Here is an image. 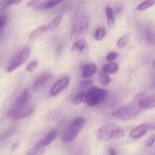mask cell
<instances>
[{"instance_id": "d4e9b609", "label": "cell", "mask_w": 155, "mask_h": 155, "mask_svg": "<svg viewBox=\"0 0 155 155\" xmlns=\"http://www.w3.org/2000/svg\"><path fill=\"white\" fill-rule=\"evenodd\" d=\"M129 41H130V37H129V35H124V36H122V37H120L119 39H118V41H117V47L119 48H125L126 46H127Z\"/></svg>"}, {"instance_id": "e575fe53", "label": "cell", "mask_w": 155, "mask_h": 155, "mask_svg": "<svg viewBox=\"0 0 155 155\" xmlns=\"http://www.w3.org/2000/svg\"><path fill=\"white\" fill-rule=\"evenodd\" d=\"M40 2V0H30V1L27 2V7L30 8V7H33V6L36 5L38 4V2Z\"/></svg>"}, {"instance_id": "44dd1931", "label": "cell", "mask_w": 155, "mask_h": 155, "mask_svg": "<svg viewBox=\"0 0 155 155\" xmlns=\"http://www.w3.org/2000/svg\"><path fill=\"white\" fill-rule=\"evenodd\" d=\"M155 5V0H144V2L138 5L137 7V11L138 12H144L150 8Z\"/></svg>"}, {"instance_id": "836d02e7", "label": "cell", "mask_w": 155, "mask_h": 155, "mask_svg": "<svg viewBox=\"0 0 155 155\" xmlns=\"http://www.w3.org/2000/svg\"><path fill=\"white\" fill-rule=\"evenodd\" d=\"M20 145H21V142H20L19 140H18V141H16L15 142H14V143L12 144V146H11V148H10L11 152L13 153V152H15V151H17V150L18 149V148L20 147Z\"/></svg>"}, {"instance_id": "8fae6325", "label": "cell", "mask_w": 155, "mask_h": 155, "mask_svg": "<svg viewBox=\"0 0 155 155\" xmlns=\"http://www.w3.org/2000/svg\"><path fill=\"white\" fill-rule=\"evenodd\" d=\"M150 129L149 124H142L137 126L135 128L132 129L129 133V136L132 139H139L142 138L144 135L147 133L148 130Z\"/></svg>"}, {"instance_id": "9a60e30c", "label": "cell", "mask_w": 155, "mask_h": 155, "mask_svg": "<svg viewBox=\"0 0 155 155\" xmlns=\"http://www.w3.org/2000/svg\"><path fill=\"white\" fill-rule=\"evenodd\" d=\"M47 32H48V30H47V25L40 26V27H37V28H36L35 30H33V31L31 32V33L29 35V41L33 42V41L38 39L42 36H43V35L45 34V33H46Z\"/></svg>"}, {"instance_id": "f546056e", "label": "cell", "mask_w": 155, "mask_h": 155, "mask_svg": "<svg viewBox=\"0 0 155 155\" xmlns=\"http://www.w3.org/2000/svg\"><path fill=\"white\" fill-rule=\"evenodd\" d=\"M38 64H39V61H31L28 65H27V68H26V70H27V71H28V72H33V71L37 68Z\"/></svg>"}, {"instance_id": "30bf717a", "label": "cell", "mask_w": 155, "mask_h": 155, "mask_svg": "<svg viewBox=\"0 0 155 155\" xmlns=\"http://www.w3.org/2000/svg\"><path fill=\"white\" fill-rule=\"evenodd\" d=\"M70 83V78L68 77H62L60 80H57L54 84L52 86L50 90V95L51 96H56L59 95L62 90L66 89Z\"/></svg>"}, {"instance_id": "8992f818", "label": "cell", "mask_w": 155, "mask_h": 155, "mask_svg": "<svg viewBox=\"0 0 155 155\" xmlns=\"http://www.w3.org/2000/svg\"><path fill=\"white\" fill-rule=\"evenodd\" d=\"M133 101L142 110H147L155 107V93L139 92L134 97Z\"/></svg>"}, {"instance_id": "484cf974", "label": "cell", "mask_w": 155, "mask_h": 155, "mask_svg": "<svg viewBox=\"0 0 155 155\" xmlns=\"http://www.w3.org/2000/svg\"><path fill=\"white\" fill-rule=\"evenodd\" d=\"M62 1L63 0H48L44 4L41 5L40 8L43 9H50L51 8H53L56 5H57L58 4L62 2Z\"/></svg>"}, {"instance_id": "52a82bcc", "label": "cell", "mask_w": 155, "mask_h": 155, "mask_svg": "<svg viewBox=\"0 0 155 155\" xmlns=\"http://www.w3.org/2000/svg\"><path fill=\"white\" fill-rule=\"evenodd\" d=\"M34 106L32 104H27V105L21 107H15L11 108L8 111V117L12 120H18L24 119L30 117L34 111Z\"/></svg>"}, {"instance_id": "4fadbf2b", "label": "cell", "mask_w": 155, "mask_h": 155, "mask_svg": "<svg viewBox=\"0 0 155 155\" xmlns=\"http://www.w3.org/2000/svg\"><path fill=\"white\" fill-rule=\"evenodd\" d=\"M142 36L146 42L150 45H155V32L149 26H144L141 30Z\"/></svg>"}, {"instance_id": "d6986e66", "label": "cell", "mask_w": 155, "mask_h": 155, "mask_svg": "<svg viewBox=\"0 0 155 155\" xmlns=\"http://www.w3.org/2000/svg\"><path fill=\"white\" fill-rule=\"evenodd\" d=\"M62 15H59L50 23V24L47 25V30H48V32L53 31L54 30H56L60 24L62 23Z\"/></svg>"}, {"instance_id": "74e56055", "label": "cell", "mask_w": 155, "mask_h": 155, "mask_svg": "<svg viewBox=\"0 0 155 155\" xmlns=\"http://www.w3.org/2000/svg\"><path fill=\"white\" fill-rule=\"evenodd\" d=\"M154 66H155V62H154Z\"/></svg>"}, {"instance_id": "ffe728a7", "label": "cell", "mask_w": 155, "mask_h": 155, "mask_svg": "<svg viewBox=\"0 0 155 155\" xmlns=\"http://www.w3.org/2000/svg\"><path fill=\"white\" fill-rule=\"evenodd\" d=\"M102 70L109 74H115V73L117 72V71L119 70V65L114 61L109 62L107 64L104 65L103 68H102Z\"/></svg>"}, {"instance_id": "3957f363", "label": "cell", "mask_w": 155, "mask_h": 155, "mask_svg": "<svg viewBox=\"0 0 155 155\" xmlns=\"http://www.w3.org/2000/svg\"><path fill=\"white\" fill-rule=\"evenodd\" d=\"M107 96L108 92L106 89L93 86L84 93V103L90 107H94L104 101Z\"/></svg>"}, {"instance_id": "9c48e42d", "label": "cell", "mask_w": 155, "mask_h": 155, "mask_svg": "<svg viewBox=\"0 0 155 155\" xmlns=\"http://www.w3.org/2000/svg\"><path fill=\"white\" fill-rule=\"evenodd\" d=\"M53 80V75L51 74H43L40 76L33 83V89L35 92H42L46 89Z\"/></svg>"}, {"instance_id": "6da1fadb", "label": "cell", "mask_w": 155, "mask_h": 155, "mask_svg": "<svg viewBox=\"0 0 155 155\" xmlns=\"http://www.w3.org/2000/svg\"><path fill=\"white\" fill-rule=\"evenodd\" d=\"M124 135V130L118 125L112 123L103 124L97 130L96 133V136L99 142H108L113 139H121Z\"/></svg>"}, {"instance_id": "7402d4cb", "label": "cell", "mask_w": 155, "mask_h": 155, "mask_svg": "<svg viewBox=\"0 0 155 155\" xmlns=\"http://www.w3.org/2000/svg\"><path fill=\"white\" fill-rule=\"evenodd\" d=\"M100 82L103 86H108L111 82V78L109 77V74L103 71L101 69L100 72Z\"/></svg>"}, {"instance_id": "4316f807", "label": "cell", "mask_w": 155, "mask_h": 155, "mask_svg": "<svg viewBox=\"0 0 155 155\" xmlns=\"http://www.w3.org/2000/svg\"><path fill=\"white\" fill-rule=\"evenodd\" d=\"M106 35V30L104 27H99L94 33V39L97 41L103 40Z\"/></svg>"}, {"instance_id": "e0dca14e", "label": "cell", "mask_w": 155, "mask_h": 155, "mask_svg": "<svg viewBox=\"0 0 155 155\" xmlns=\"http://www.w3.org/2000/svg\"><path fill=\"white\" fill-rule=\"evenodd\" d=\"M87 48V42L84 39H78L73 43L71 46V51L73 52H83Z\"/></svg>"}, {"instance_id": "f35d334b", "label": "cell", "mask_w": 155, "mask_h": 155, "mask_svg": "<svg viewBox=\"0 0 155 155\" xmlns=\"http://www.w3.org/2000/svg\"><path fill=\"white\" fill-rule=\"evenodd\" d=\"M76 155H79V154H76Z\"/></svg>"}, {"instance_id": "1f68e13d", "label": "cell", "mask_w": 155, "mask_h": 155, "mask_svg": "<svg viewBox=\"0 0 155 155\" xmlns=\"http://www.w3.org/2000/svg\"><path fill=\"white\" fill-rule=\"evenodd\" d=\"M7 24V16L5 15H0V30H2Z\"/></svg>"}, {"instance_id": "7a4b0ae2", "label": "cell", "mask_w": 155, "mask_h": 155, "mask_svg": "<svg viewBox=\"0 0 155 155\" xmlns=\"http://www.w3.org/2000/svg\"><path fill=\"white\" fill-rule=\"evenodd\" d=\"M141 111V109L132 101L119 108L115 109L112 112V117L122 121H130L135 119Z\"/></svg>"}, {"instance_id": "7c38bea8", "label": "cell", "mask_w": 155, "mask_h": 155, "mask_svg": "<svg viewBox=\"0 0 155 155\" xmlns=\"http://www.w3.org/2000/svg\"><path fill=\"white\" fill-rule=\"evenodd\" d=\"M58 132L56 130H53L46 135V136H44L41 140H40L35 145L34 148H44L45 147L50 145L53 141L56 139V138L57 137Z\"/></svg>"}, {"instance_id": "d590c367", "label": "cell", "mask_w": 155, "mask_h": 155, "mask_svg": "<svg viewBox=\"0 0 155 155\" xmlns=\"http://www.w3.org/2000/svg\"><path fill=\"white\" fill-rule=\"evenodd\" d=\"M109 155H117L115 149H113V148H111L109 149Z\"/></svg>"}, {"instance_id": "ba28073f", "label": "cell", "mask_w": 155, "mask_h": 155, "mask_svg": "<svg viewBox=\"0 0 155 155\" xmlns=\"http://www.w3.org/2000/svg\"><path fill=\"white\" fill-rule=\"evenodd\" d=\"M88 26H89V21H88V17L85 15L81 17L71 30L70 39L71 40H75V39H78L80 36L86 34Z\"/></svg>"}, {"instance_id": "2e32d148", "label": "cell", "mask_w": 155, "mask_h": 155, "mask_svg": "<svg viewBox=\"0 0 155 155\" xmlns=\"http://www.w3.org/2000/svg\"><path fill=\"white\" fill-rule=\"evenodd\" d=\"M97 65L94 63H88L84 66L82 71V77L84 78H91L97 72Z\"/></svg>"}, {"instance_id": "cb8c5ba5", "label": "cell", "mask_w": 155, "mask_h": 155, "mask_svg": "<svg viewBox=\"0 0 155 155\" xmlns=\"http://www.w3.org/2000/svg\"><path fill=\"white\" fill-rule=\"evenodd\" d=\"M84 92H78V93L75 94L71 99V103L74 105H79L81 103H84Z\"/></svg>"}, {"instance_id": "d6a6232c", "label": "cell", "mask_w": 155, "mask_h": 155, "mask_svg": "<svg viewBox=\"0 0 155 155\" xmlns=\"http://www.w3.org/2000/svg\"><path fill=\"white\" fill-rule=\"evenodd\" d=\"M22 0H5L4 3L5 7H9V6L13 5L19 4Z\"/></svg>"}, {"instance_id": "8d00e7d4", "label": "cell", "mask_w": 155, "mask_h": 155, "mask_svg": "<svg viewBox=\"0 0 155 155\" xmlns=\"http://www.w3.org/2000/svg\"><path fill=\"white\" fill-rule=\"evenodd\" d=\"M149 127H150V129H151V130H155V123L149 124Z\"/></svg>"}, {"instance_id": "277c9868", "label": "cell", "mask_w": 155, "mask_h": 155, "mask_svg": "<svg viewBox=\"0 0 155 155\" xmlns=\"http://www.w3.org/2000/svg\"><path fill=\"white\" fill-rule=\"evenodd\" d=\"M85 125V119L82 117L75 118L71 124L68 126L66 131L62 136V142L65 144L70 143L77 139L80 132L83 130Z\"/></svg>"}, {"instance_id": "603a6c76", "label": "cell", "mask_w": 155, "mask_h": 155, "mask_svg": "<svg viewBox=\"0 0 155 155\" xmlns=\"http://www.w3.org/2000/svg\"><path fill=\"white\" fill-rule=\"evenodd\" d=\"M93 82L91 80H84V81L81 82L78 86V92H86L91 86H93Z\"/></svg>"}, {"instance_id": "4dcf8cb0", "label": "cell", "mask_w": 155, "mask_h": 155, "mask_svg": "<svg viewBox=\"0 0 155 155\" xmlns=\"http://www.w3.org/2000/svg\"><path fill=\"white\" fill-rule=\"evenodd\" d=\"M119 57V53L115 52V51H112V52H109L107 55L106 56V60L108 62H112L114 60L117 58Z\"/></svg>"}, {"instance_id": "83f0119b", "label": "cell", "mask_w": 155, "mask_h": 155, "mask_svg": "<svg viewBox=\"0 0 155 155\" xmlns=\"http://www.w3.org/2000/svg\"><path fill=\"white\" fill-rule=\"evenodd\" d=\"M46 153V150L44 148H33L30 151L27 155H44Z\"/></svg>"}, {"instance_id": "5bb4252c", "label": "cell", "mask_w": 155, "mask_h": 155, "mask_svg": "<svg viewBox=\"0 0 155 155\" xmlns=\"http://www.w3.org/2000/svg\"><path fill=\"white\" fill-rule=\"evenodd\" d=\"M30 98V90L27 89H24L22 92V93L19 95L18 99L15 101L14 106L15 107H21V106L27 105L28 104Z\"/></svg>"}, {"instance_id": "5b68a950", "label": "cell", "mask_w": 155, "mask_h": 155, "mask_svg": "<svg viewBox=\"0 0 155 155\" xmlns=\"http://www.w3.org/2000/svg\"><path fill=\"white\" fill-rule=\"evenodd\" d=\"M30 52L31 50L29 47H25V48H22L20 50L13 58L10 62L8 64L7 68H6V72L7 73H12L16 69L19 68L21 65L24 64L27 59L30 58Z\"/></svg>"}, {"instance_id": "ac0fdd59", "label": "cell", "mask_w": 155, "mask_h": 155, "mask_svg": "<svg viewBox=\"0 0 155 155\" xmlns=\"http://www.w3.org/2000/svg\"><path fill=\"white\" fill-rule=\"evenodd\" d=\"M106 21H107L108 27L109 29H112L115 26V16H114V12L110 6H106Z\"/></svg>"}, {"instance_id": "f1b7e54d", "label": "cell", "mask_w": 155, "mask_h": 155, "mask_svg": "<svg viewBox=\"0 0 155 155\" xmlns=\"http://www.w3.org/2000/svg\"><path fill=\"white\" fill-rule=\"evenodd\" d=\"M155 142V136L153 134L150 135L148 138H147V140L144 142V146L146 148H150V147L153 146V145Z\"/></svg>"}]
</instances>
